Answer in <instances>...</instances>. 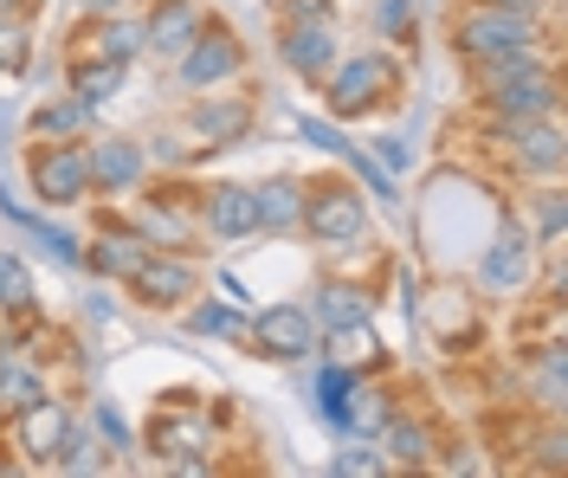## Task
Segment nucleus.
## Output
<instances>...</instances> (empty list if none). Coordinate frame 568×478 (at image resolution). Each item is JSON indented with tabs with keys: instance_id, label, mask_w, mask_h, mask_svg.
I'll list each match as a JSON object with an SVG mask.
<instances>
[{
	"instance_id": "1",
	"label": "nucleus",
	"mask_w": 568,
	"mask_h": 478,
	"mask_svg": "<svg viewBox=\"0 0 568 478\" xmlns=\"http://www.w3.org/2000/svg\"><path fill=\"white\" fill-rule=\"evenodd\" d=\"M459 52L491 65V59H530L536 52V27L530 13H504V7H471L459 13Z\"/></svg>"
},
{
	"instance_id": "2",
	"label": "nucleus",
	"mask_w": 568,
	"mask_h": 478,
	"mask_svg": "<svg viewBox=\"0 0 568 478\" xmlns=\"http://www.w3.org/2000/svg\"><path fill=\"white\" fill-rule=\"evenodd\" d=\"M485 78H491V104L504 116H517V123L556 111V78L542 72L536 59H491Z\"/></svg>"
},
{
	"instance_id": "3",
	"label": "nucleus",
	"mask_w": 568,
	"mask_h": 478,
	"mask_svg": "<svg viewBox=\"0 0 568 478\" xmlns=\"http://www.w3.org/2000/svg\"><path fill=\"white\" fill-rule=\"evenodd\" d=\"M304 221H311V233H317V240H329V246H349L355 233L368 226V214H362V194H355V187L329 182V187H317V194L304 201Z\"/></svg>"
},
{
	"instance_id": "4",
	"label": "nucleus",
	"mask_w": 568,
	"mask_h": 478,
	"mask_svg": "<svg viewBox=\"0 0 568 478\" xmlns=\"http://www.w3.org/2000/svg\"><path fill=\"white\" fill-rule=\"evenodd\" d=\"M394 84V65L388 59H349L343 72L329 78V111L336 116H362L368 104H382Z\"/></svg>"
},
{
	"instance_id": "5",
	"label": "nucleus",
	"mask_w": 568,
	"mask_h": 478,
	"mask_svg": "<svg viewBox=\"0 0 568 478\" xmlns=\"http://www.w3.org/2000/svg\"><path fill=\"white\" fill-rule=\"evenodd\" d=\"M252 336H258V349H265V356H284V363L317 349V324H311V311H304V304H272V311L252 324Z\"/></svg>"
},
{
	"instance_id": "6",
	"label": "nucleus",
	"mask_w": 568,
	"mask_h": 478,
	"mask_svg": "<svg viewBox=\"0 0 568 478\" xmlns=\"http://www.w3.org/2000/svg\"><path fill=\"white\" fill-rule=\"evenodd\" d=\"M33 187L45 207H65V201H84V187H91V162L78 155V149H59V155H39L33 162Z\"/></svg>"
},
{
	"instance_id": "7",
	"label": "nucleus",
	"mask_w": 568,
	"mask_h": 478,
	"mask_svg": "<svg viewBox=\"0 0 568 478\" xmlns=\"http://www.w3.org/2000/svg\"><path fill=\"white\" fill-rule=\"evenodd\" d=\"M194 39H201V7H187V0H162L155 20L142 27V45H155L162 59H181Z\"/></svg>"
},
{
	"instance_id": "8",
	"label": "nucleus",
	"mask_w": 568,
	"mask_h": 478,
	"mask_svg": "<svg viewBox=\"0 0 568 478\" xmlns=\"http://www.w3.org/2000/svg\"><path fill=\"white\" fill-rule=\"evenodd\" d=\"M181 72H187V84H213V78H233L240 72V45H233V33L226 27H201V39L181 52Z\"/></svg>"
},
{
	"instance_id": "9",
	"label": "nucleus",
	"mask_w": 568,
	"mask_h": 478,
	"mask_svg": "<svg viewBox=\"0 0 568 478\" xmlns=\"http://www.w3.org/2000/svg\"><path fill=\"white\" fill-rule=\"evenodd\" d=\"M284 59H291V72L297 78H323L329 65H336V39H329L323 20H297L291 39H284Z\"/></svg>"
},
{
	"instance_id": "10",
	"label": "nucleus",
	"mask_w": 568,
	"mask_h": 478,
	"mask_svg": "<svg viewBox=\"0 0 568 478\" xmlns=\"http://www.w3.org/2000/svg\"><path fill=\"white\" fill-rule=\"evenodd\" d=\"M130 285H136L142 304H181V297L194 292V272H187L181 258H155V253H149L136 265V278H130Z\"/></svg>"
},
{
	"instance_id": "11",
	"label": "nucleus",
	"mask_w": 568,
	"mask_h": 478,
	"mask_svg": "<svg viewBox=\"0 0 568 478\" xmlns=\"http://www.w3.org/2000/svg\"><path fill=\"white\" fill-rule=\"evenodd\" d=\"M485 278H491L497 292H517V285L530 278V233L504 226V233H497V246L485 253Z\"/></svg>"
},
{
	"instance_id": "12",
	"label": "nucleus",
	"mask_w": 568,
	"mask_h": 478,
	"mask_svg": "<svg viewBox=\"0 0 568 478\" xmlns=\"http://www.w3.org/2000/svg\"><path fill=\"white\" fill-rule=\"evenodd\" d=\"M207 226L220 233V240L258 233V201H252V187H213L207 194Z\"/></svg>"
},
{
	"instance_id": "13",
	"label": "nucleus",
	"mask_w": 568,
	"mask_h": 478,
	"mask_svg": "<svg viewBox=\"0 0 568 478\" xmlns=\"http://www.w3.org/2000/svg\"><path fill=\"white\" fill-rule=\"evenodd\" d=\"M59 440H65V407L59 401L20 407V446H27L33 459H59Z\"/></svg>"
},
{
	"instance_id": "14",
	"label": "nucleus",
	"mask_w": 568,
	"mask_h": 478,
	"mask_svg": "<svg viewBox=\"0 0 568 478\" xmlns=\"http://www.w3.org/2000/svg\"><path fill=\"white\" fill-rule=\"evenodd\" d=\"M517 149H524V162H530L536 175H556L562 169V136H556L549 116H524L517 123Z\"/></svg>"
},
{
	"instance_id": "15",
	"label": "nucleus",
	"mask_w": 568,
	"mask_h": 478,
	"mask_svg": "<svg viewBox=\"0 0 568 478\" xmlns=\"http://www.w3.org/2000/svg\"><path fill=\"white\" fill-rule=\"evenodd\" d=\"M252 201H258V226H297L304 221V194H297V182L252 187Z\"/></svg>"
},
{
	"instance_id": "16",
	"label": "nucleus",
	"mask_w": 568,
	"mask_h": 478,
	"mask_svg": "<svg viewBox=\"0 0 568 478\" xmlns=\"http://www.w3.org/2000/svg\"><path fill=\"white\" fill-rule=\"evenodd\" d=\"M91 162V182H104V187H130L142 175V155L130 143H104L98 155H84Z\"/></svg>"
},
{
	"instance_id": "17",
	"label": "nucleus",
	"mask_w": 568,
	"mask_h": 478,
	"mask_svg": "<svg viewBox=\"0 0 568 478\" xmlns=\"http://www.w3.org/2000/svg\"><path fill=\"white\" fill-rule=\"evenodd\" d=\"M142 258H149V246H142V240H130V233H116V240H98V246H91V265H98V272H110V278H136V265Z\"/></svg>"
},
{
	"instance_id": "18",
	"label": "nucleus",
	"mask_w": 568,
	"mask_h": 478,
	"mask_svg": "<svg viewBox=\"0 0 568 478\" xmlns=\"http://www.w3.org/2000/svg\"><path fill=\"white\" fill-rule=\"evenodd\" d=\"M207 440V420L201 414H169V420H155V452H201Z\"/></svg>"
},
{
	"instance_id": "19",
	"label": "nucleus",
	"mask_w": 568,
	"mask_h": 478,
	"mask_svg": "<svg viewBox=\"0 0 568 478\" xmlns=\"http://www.w3.org/2000/svg\"><path fill=\"white\" fill-rule=\"evenodd\" d=\"M375 349H382V343H375V330H368V317L329 330V356H336V363H375Z\"/></svg>"
},
{
	"instance_id": "20",
	"label": "nucleus",
	"mask_w": 568,
	"mask_h": 478,
	"mask_svg": "<svg viewBox=\"0 0 568 478\" xmlns=\"http://www.w3.org/2000/svg\"><path fill=\"white\" fill-rule=\"evenodd\" d=\"M71 91H78L84 104H104V98H116V91H123V65H110V59H98V65H78V72H71Z\"/></svg>"
},
{
	"instance_id": "21",
	"label": "nucleus",
	"mask_w": 568,
	"mask_h": 478,
	"mask_svg": "<svg viewBox=\"0 0 568 478\" xmlns=\"http://www.w3.org/2000/svg\"><path fill=\"white\" fill-rule=\"evenodd\" d=\"M194 123H201V136H213V143H240V136H246V123H252V111H246V104H207Z\"/></svg>"
},
{
	"instance_id": "22",
	"label": "nucleus",
	"mask_w": 568,
	"mask_h": 478,
	"mask_svg": "<svg viewBox=\"0 0 568 478\" xmlns=\"http://www.w3.org/2000/svg\"><path fill=\"white\" fill-rule=\"evenodd\" d=\"M84 111H91V104H84V98H52V104H39V130H45V136H65V130H78V123H84Z\"/></svg>"
},
{
	"instance_id": "23",
	"label": "nucleus",
	"mask_w": 568,
	"mask_h": 478,
	"mask_svg": "<svg viewBox=\"0 0 568 478\" xmlns=\"http://www.w3.org/2000/svg\"><path fill=\"white\" fill-rule=\"evenodd\" d=\"M27 401H39V382L20 363H0V407H13V414H20Z\"/></svg>"
},
{
	"instance_id": "24",
	"label": "nucleus",
	"mask_w": 568,
	"mask_h": 478,
	"mask_svg": "<svg viewBox=\"0 0 568 478\" xmlns=\"http://www.w3.org/2000/svg\"><path fill=\"white\" fill-rule=\"evenodd\" d=\"M0 304H7V311H27V304H33L27 265H20V258H7V253H0Z\"/></svg>"
},
{
	"instance_id": "25",
	"label": "nucleus",
	"mask_w": 568,
	"mask_h": 478,
	"mask_svg": "<svg viewBox=\"0 0 568 478\" xmlns=\"http://www.w3.org/2000/svg\"><path fill=\"white\" fill-rule=\"evenodd\" d=\"M136 45H142V27H130V20H110L104 33H98V52H104L110 65H123Z\"/></svg>"
},
{
	"instance_id": "26",
	"label": "nucleus",
	"mask_w": 568,
	"mask_h": 478,
	"mask_svg": "<svg viewBox=\"0 0 568 478\" xmlns=\"http://www.w3.org/2000/svg\"><path fill=\"white\" fill-rule=\"evenodd\" d=\"M382 434H388V452H394V459H407V466H426V446H433V440H426L420 427H382Z\"/></svg>"
},
{
	"instance_id": "27",
	"label": "nucleus",
	"mask_w": 568,
	"mask_h": 478,
	"mask_svg": "<svg viewBox=\"0 0 568 478\" xmlns=\"http://www.w3.org/2000/svg\"><path fill=\"white\" fill-rule=\"evenodd\" d=\"M323 311H329V324H355V317H368V311H362V292H349V285L323 292Z\"/></svg>"
},
{
	"instance_id": "28",
	"label": "nucleus",
	"mask_w": 568,
	"mask_h": 478,
	"mask_svg": "<svg viewBox=\"0 0 568 478\" xmlns=\"http://www.w3.org/2000/svg\"><path fill=\"white\" fill-rule=\"evenodd\" d=\"M20 65H27V33L0 27V72H20Z\"/></svg>"
},
{
	"instance_id": "29",
	"label": "nucleus",
	"mask_w": 568,
	"mask_h": 478,
	"mask_svg": "<svg viewBox=\"0 0 568 478\" xmlns=\"http://www.w3.org/2000/svg\"><path fill=\"white\" fill-rule=\"evenodd\" d=\"M336 478H362V472H382V452H343L336 466H329Z\"/></svg>"
},
{
	"instance_id": "30",
	"label": "nucleus",
	"mask_w": 568,
	"mask_h": 478,
	"mask_svg": "<svg viewBox=\"0 0 568 478\" xmlns=\"http://www.w3.org/2000/svg\"><path fill=\"white\" fill-rule=\"evenodd\" d=\"M194 324H201V330H213V336H233V330H240V317H233V311H201Z\"/></svg>"
},
{
	"instance_id": "31",
	"label": "nucleus",
	"mask_w": 568,
	"mask_h": 478,
	"mask_svg": "<svg viewBox=\"0 0 568 478\" xmlns=\"http://www.w3.org/2000/svg\"><path fill=\"white\" fill-rule=\"evenodd\" d=\"M329 13V0H291V20H323Z\"/></svg>"
},
{
	"instance_id": "32",
	"label": "nucleus",
	"mask_w": 568,
	"mask_h": 478,
	"mask_svg": "<svg viewBox=\"0 0 568 478\" xmlns=\"http://www.w3.org/2000/svg\"><path fill=\"white\" fill-rule=\"evenodd\" d=\"M485 7H504V13H536V7H549V0H485Z\"/></svg>"
},
{
	"instance_id": "33",
	"label": "nucleus",
	"mask_w": 568,
	"mask_h": 478,
	"mask_svg": "<svg viewBox=\"0 0 568 478\" xmlns=\"http://www.w3.org/2000/svg\"><path fill=\"white\" fill-rule=\"evenodd\" d=\"M84 7H91V13H104V7H116V0H84Z\"/></svg>"
}]
</instances>
